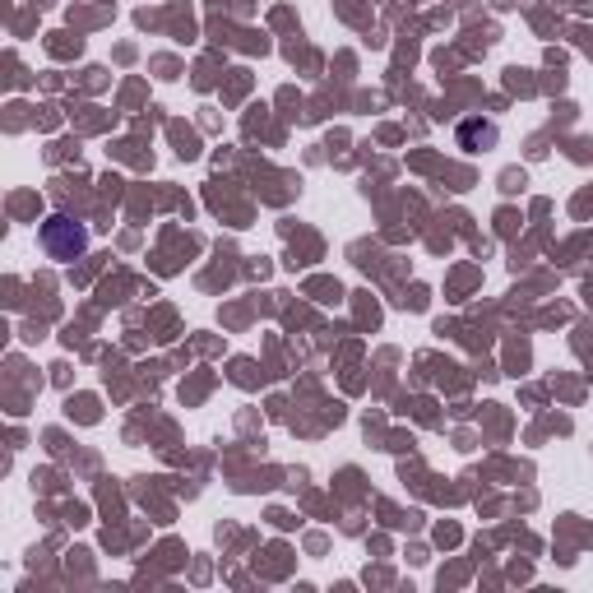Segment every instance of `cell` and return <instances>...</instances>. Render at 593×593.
<instances>
[{"label": "cell", "mask_w": 593, "mask_h": 593, "mask_svg": "<svg viewBox=\"0 0 593 593\" xmlns=\"http://www.w3.org/2000/svg\"><path fill=\"white\" fill-rule=\"evenodd\" d=\"M38 246L47 251V260L70 265V260H79V255L89 251V228H84L79 218H70V214H51L47 223L38 228Z\"/></svg>", "instance_id": "obj_1"}, {"label": "cell", "mask_w": 593, "mask_h": 593, "mask_svg": "<svg viewBox=\"0 0 593 593\" xmlns=\"http://www.w3.org/2000/svg\"><path fill=\"white\" fill-rule=\"evenodd\" d=\"M459 144H464V149L496 144V126H492V121H464V126H459Z\"/></svg>", "instance_id": "obj_2"}]
</instances>
